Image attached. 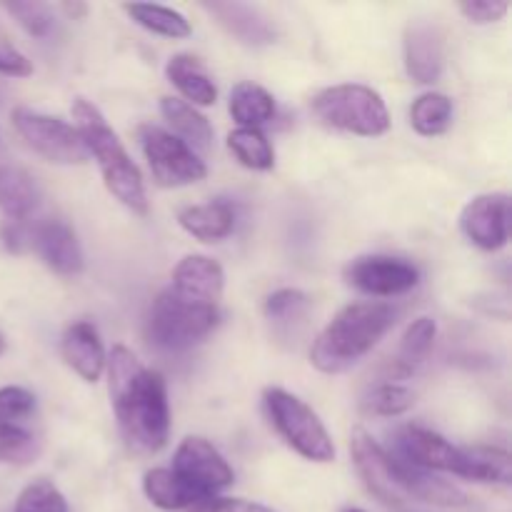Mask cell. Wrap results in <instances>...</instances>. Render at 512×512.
I'll return each instance as SVG.
<instances>
[{
  "instance_id": "8",
  "label": "cell",
  "mask_w": 512,
  "mask_h": 512,
  "mask_svg": "<svg viewBox=\"0 0 512 512\" xmlns=\"http://www.w3.org/2000/svg\"><path fill=\"white\" fill-rule=\"evenodd\" d=\"M138 140L153 180L160 188H183L208 175L200 155L183 140L175 138L170 130L158 128V125H140Z\"/></svg>"
},
{
  "instance_id": "40",
  "label": "cell",
  "mask_w": 512,
  "mask_h": 512,
  "mask_svg": "<svg viewBox=\"0 0 512 512\" xmlns=\"http://www.w3.org/2000/svg\"><path fill=\"white\" fill-rule=\"evenodd\" d=\"M5 348H8V343H5V335H3V333H0V355H3V353H5Z\"/></svg>"
},
{
  "instance_id": "10",
  "label": "cell",
  "mask_w": 512,
  "mask_h": 512,
  "mask_svg": "<svg viewBox=\"0 0 512 512\" xmlns=\"http://www.w3.org/2000/svg\"><path fill=\"white\" fill-rule=\"evenodd\" d=\"M388 453L415 465V468L430 470V473L440 470V473L470 480V460L465 448L448 443L443 435L420 428V425H403V428L395 430L393 450H388Z\"/></svg>"
},
{
  "instance_id": "37",
  "label": "cell",
  "mask_w": 512,
  "mask_h": 512,
  "mask_svg": "<svg viewBox=\"0 0 512 512\" xmlns=\"http://www.w3.org/2000/svg\"><path fill=\"white\" fill-rule=\"evenodd\" d=\"M510 5L503 3V0H463L460 3V13L470 20V23L488 25L498 23L508 15Z\"/></svg>"
},
{
  "instance_id": "16",
  "label": "cell",
  "mask_w": 512,
  "mask_h": 512,
  "mask_svg": "<svg viewBox=\"0 0 512 512\" xmlns=\"http://www.w3.org/2000/svg\"><path fill=\"white\" fill-rule=\"evenodd\" d=\"M225 273L218 260L208 255H188L173 270V290L180 298L200 305H218L223 298Z\"/></svg>"
},
{
  "instance_id": "19",
  "label": "cell",
  "mask_w": 512,
  "mask_h": 512,
  "mask_svg": "<svg viewBox=\"0 0 512 512\" xmlns=\"http://www.w3.org/2000/svg\"><path fill=\"white\" fill-rule=\"evenodd\" d=\"M435 335H438V325L433 318H418L408 325L403 340H400V350L385 368V383H395V380H405L418 370V365L428 358L433 350Z\"/></svg>"
},
{
  "instance_id": "24",
  "label": "cell",
  "mask_w": 512,
  "mask_h": 512,
  "mask_svg": "<svg viewBox=\"0 0 512 512\" xmlns=\"http://www.w3.org/2000/svg\"><path fill=\"white\" fill-rule=\"evenodd\" d=\"M230 115L238 128H260L275 115V98L253 80H240L230 90Z\"/></svg>"
},
{
  "instance_id": "15",
  "label": "cell",
  "mask_w": 512,
  "mask_h": 512,
  "mask_svg": "<svg viewBox=\"0 0 512 512\" xmlns=\"http://www.w3.org/2000/svg\"><path fill=\"white\" fill-rule=\"evenodd\" d=\"M405 70L413 83L430 85L443 75L445 38L443 30L430 20H410L403 35Z\"/></svg>"
},
{
  "instance_id": "30",
  "label": "cell",
  "mask_w": 512,
  "mask_h": 512,
  "mask_svg": "<svg viewBox=\"0 0 512 512\" xmlns=\"http://www.w3.org/2000/svg\"><path fill=\"white\" fill-rule=\"evenodd\" d=\"M470 460V480L473 483H500L508 485L512 480L510 455L490 445H473L465 448Z\"/></svg>"
},
{
  "instance_id": "38",
  "label": "cell",
  "mask_w": 512,
  "mask_h": 512,
  "mask_svg": "<svg viewBox=\"0 0 512 512\" xmlns=\"http://www.w3.org/2000/svg\"><path fill=\"white\" fill-rule=\"evenodd\" d=\"M188 512H275L273 508H265L260 503H250V500L240 498H210L205 503L195 505Z\"/></svg>"
},
{
  "instance_id": "36",
  "label": "cell",
  "mask_w": 512,
  "mask_h": 512,
  "mask_svg": "<svg viewBox=\"0 0 512 512\" xmlns=\"http://www.w3.org/2000/svg\"><path fill=\"white\" fill-rule=\"evenodd\" d=\"M0 75H8V78H28V75H33V63L15 48L13 40L8 38L3 28H0Z\"/></svg>"
},
{
  "instance_id": "28",
  "label": "cell",
  "mask_w": 512,
  "mask_h": 512,
  "mask_svg": "<svg viewBox=\"0 0 512 512\" xmlns=\"http://www.w3.org/2000/svg\"><path fill=\"white\" fill-rule=\"evenodd\" d=\"M228 150L243 168L273 170L275 150L260 128H235L228 135Z\"/></svg>"
},
{
  "instance_id": "6",
  "label": "cell",
  "mask_w": 512,
  "mask_h": 512,
  "mask_svg": "<svg viewBox=\"0 0 512 512\" xmlns=\"http://www.w3.org/2000/svg\"><path fill=\"white\" fill-rule=\"evenodd\" d=\"M220 323L218 305H200L180 298L173 290H163L150 305L145 335L160 350H188L208 338Z\"/></svg>"
},
{
  "instance_id": "14",
  "label": "cell",
  "mask_w": 512,
  "mask_h": 512,
  "mask_svg": "<svg viewBox=\"0 0 512 512\" xmlns=\"http://www.w3.org/2000/svg\"><path fill=\"white\" fill-rule=\"evenodd\" d=\"M28 245L53 273L63 275V278L83 273V248H80L75 230L65 220H40L33 230H28Z\"/></svg>"
},
{
  "instance_id": "17",
  "label": "cell",
  "mask_w": 512,
  "mask_h": 512,
  "mask_svg": "<svg viewBox=\"0 0 512 512\" xmlns=\"http://www.w3.org/2000/svg\"><path fill=\"white\" fill-rule=\"evenodd\" d=\"M60 353L68 368L78 373L85 383H98L100 375L105 373V355L103 340H100L98 330L88 320H78V323L68 325L60 340Z\"/></svg>"
},
{
  "instance_id": "2",
  "label": "cell",
  "mask_w": 512,
  "mask_h": 512,
  "mask_svg": "<svg viewBox=\"0 0 512 512\" xmlns=\"http://www.w3.org/2000/svg\"><path fill=\"white\" fill-rule=\"evenodd\" d=\"M350 455L358 468L360 478L368 490L378 495L383 503H403V500H420V503L438 505V508H465L470 503L468 495L458 485L438 478L435 473L405 460L375 443L365 430H353L350 438Z\"/></svg>"
},
{
  "instance_id": "11",
  "label": "cell",
  "mask_w": 512,
  "mask_h": 512,
  "mask_svg": "<svg viewBox=\"0 0 512 512\" xmlns=\"http://www.w3.org/2000/svg\"><path fill=\"white\" fill-rule=\"evenodd\" d=\"M173 470L200 500L218 498L220 490L230 488L235 480L233 468L228 460L213 448L205 438L190 435L178 445L173 458Z\"/></svg>"
},
{
  "instance_id": "29",
  "label": "cell",
  "mask_w": 512,
  "mask_h": 512,
  "mask_svg": "<svg viewBox=\"0 0 512 512\" xmlns=\"http://www.w3.org/2000/svg\"><path fill=\"white\" fill-rule=\"evenodd\" d=\"M413 390L398 383H380L360 400V410L368 418H398L405 410L413 408Z\"/></svg>"
},
{
  "instance_id": "12",
  "label": "cell",
  "mask_w": 512,
  "mask_h": 512,
  "mask_svg": "<svg viewBox=\"0 0 512 512\" xmlns=\"http://www.w3.org/2000/svg\"><path fill=\"white\" fill-rule=\"evenodd\" d=\"M345 283L375 298H393L418 288L420 270L403 258L363 255L345 268Z\"/></svg>"
},
{
  "instance_id": "26",
  "label": "cell",
  "mask_w": 512,
  "mask_h": 512,
  "mask_svg": "<svg viewBox=\"0 0 512 512\" xmlns=\"http://www.w3.org/2000/svg\"><path fill=\"white\" fill-rule=\"evenodd\" d=\"M125 13L153 35H163V38H188L190 35V23L183 13L173 8H165V5H150V3H125Z\"/></svg>"
},
{
  "instance_id": "23",
  "label": "cell",
  "mask_w": 512,
  "mask_h": 512,
  "mask_svg": "<svg viewBox=\"0 0 512 512\" xmlns=\"http://www.w3.org/2000/svg\"><path fill=\"white\" fill-rule=\"evenodd\" d=\"M160 113H163L165 123L175 130V138L183 140L188 148L195 150H210L213 145V128H210L208 118L193 108L190 103L180 98H160Z\"/></svg>"
},
{
  "instance_id": "33",
  "label": "cell",
  "mask_w": 512,
  "mask_h": 512,
  "mask_svg": "<svg viewBox=\"0 0 512 512\" xmlns=\"http://www.w3.org/2000/svg\"><path fill=\"white\" fill-rule=\"evenodd\" d=\"M38 453L33 433L20 425H0V463H28Z\"/></svg>"
},
{
  "instance_id": "34",
  "label": "cell",
  "mask_w": 512,
  "mask_h": 512,
  "mask_svg": "<svg viewBox=\"0 0 512 512\" xmlns=\"http://www.w3.org/2000/svg\"><path fill=\"white\" fill-rule=\"evenodd\" d=\"M5 10L18 20L33 38H48L53 30V10L45 3H5Z\"/></svg>"
},
{
  "instance_id": "35",
  "label": "cell",
  "mask_w": 512,
  "mask_h": 512,
  "mask_svg": "<svg viewBox=\"0 0 512 512\" xmlns=\"http://www.w3.org/2000/svg\"><path fill=\"white\" fill-rule=\"evenodd\" d=\"M35 413V395L30 390L8 385L0 388V425H20Z\"/></svg>"
},
{
  "instance_id": "13",
  "label": "cell",
  "mask_w": 512,
  "mask_h": 512,
  "mask_svg": "<svg viewBox=\"0 0 512 512\" xmlns=\"http://www.w3.org/2000/svg\"><path fill=\"white\" fill-rule=\"evenodd\" d=\"M460 228L480 250H500L510 238V198L505 193L478 195L463 208Z\"/></svg>"
},
{
  "instance_id": "41",
  "label": "cell",
  "mask_w": 512,
  "mask_h": 512,
  "mask_svg": "<svg viewBox=\"0 0 512 512\" xmlns=\"http://www.w3.org/2000/svg\"><path fill=\"white\" fill-rule=\"evenodd\" d=\"M343 512H365V510H358V508H348V510H343Z\"/></svg>"
},
{
  "instance_id": "18",
  "label": "cell",
  "mask_w": 512,
  "mask_h": 512,
  "mask_svg": "<svg viewBox=\"0 0 512 512\" xmlns=\"http://www.w3.org/2000/svg\"><path fill=\"white\" fill-rule=\"evenodd\" d=\"M40 203V188L25 168L0 160V213L10 223L28 218Z\"/></svg>"
},
{
  "instance_id": "9",
  "label": "cell",
  "mask_w": 512,
  "mask_h": 512,
  "mask_svg": "<svg viewBox=\"0 0 512 512\" xmlns=\"http://www.w3.org/2000/svg\"><path fill=\"white\" fill-rule=\"evenodd\" d=\"M13 128L25 140L30 150L55 165H83L88 163V148L80 138L78 128L53 115L38 113L30 108L13 110Z\"/></svg>"
},
{
  "instance_id": "22",
  "label": "cell",
  "mask_w": 512,
  "mask_h": 512,
  "mask_svg": "<svg viewBox=\"0 0 512 512\" xmlns=\"http://www.w3.org/2000/svg\"><path fill=\"white\" fill-rule=\"evenodd\" d=\"M165 75L180 90V95L193 103V108L195 105L208 108V105H215V100H218V88H215L213 78H210L205 65L195 55H173L168 60V65H165Z\"/></svg>"
},
{
  "instance_id": "1",
  "label": "cell",
  "mask_w": 512,
  "mask_h": 512,
  "mask_svg": "<svg viewBox=\"0 0 512 512\" xmlns=\"http://www.w3.org/2000/svg\"><path fill=\"white\" fill-rule=\"evenodd\" d=\"M105 368L115 418L128 450L140 458L160 453L170 435V405L163 375L145 368L125 345H115Z\"/></svg>"
},
{
  "instance_id": "31",
  "label": "cell",
  "mask_w": 512,
  "mask_h": 512,
  "mask_svg": "<svg viewBox=\"0 0 512 512\" xmlns=\"http://www.w3.org/2000/svg\"><path fill=\"white\" fill-rule=\"evenodd\" d=\"M308 310H310V298L303 293V290H295V288L275 290V293L265 300V318H268L275 328L290 330V325L300 323Z\"/></svg>"
},
{
  "instance_id": "39",
  "label": "cell",
  "mask_w": 512,
  "mask_h": 512,
  "mask_svg": "<svg viewBox=\"0 0 512 512\" xmlns=\"http://www.w3.org/2000/svg\"><path fill=\"white\" fill-rule=\"evenodd\" d=\"M85 5H65V13H70V15H85Z\"/></svg>"
},
{
  "instance_id": "21",
  "label": "cell",
  "mask_w": 512,
  "mask_h": 512,
  "mask_svg": "<svg viewBox=\"0 0 512 512\" xmlns=\"http://www.w3.org/2000/svg\"><path fill=\"white\" fill-rule=\"evenodd\" d=\"M178 223L200 243H220L235 230V210L225 200L188 205L178 213Z\"/></svg>"
},
{
  "instance_id": "25",
  "label": "cell",
  "mask_w": 512,
  "mask_h": 512,
  "mask_svg": "<svg viewBox=\"0 0 512 512\" xmlns=\"http://www.w3.org/2000/svg\"><path fill=\"white\" fill-rule=\"evenodd\" d=\"M143 493L160 510H190L203 500L178 478L170 468H153L143 478Z\"/></svg>"
},
{
  "instance_id": "7",
  "label": "cell",
  "mask_w": 512,
  "mask_h": 512,
  "mask_svg": "<svg viewBox=\"0 0 512 512\" xmlns=\"http://www.w3.org/2000/svg\"><path fill=\"white\" fill-rule=\"evenodd\" d=\"M265 413L275 433L310 463H333L335 445L313 408L283 388H268L263 395Z\"/></svg>"
},
{
  "instance_id": "20",
  "label": "cell",
  "mask_w": 512,
  "mask_h": 512,
  "mask_svg": "<svg viewBox=\"0 0 512 512\" xmlns=\"http://www.w3.org/2000/svg\"><path fill=\"white\" fill-rule=\"evenodd\" d=\"M205 10L218 18L230 35L245 45H268L275 40V28L260 10L243 3H205Z\"/></svg>"
},
{
  "instance_id": "5",
  "label": "cell",
  "mask_w": 512,
  "mask_h": 512,
  "mask_svg": "<svg viewBox=\"0 0 512 512\" xmlns=\"http://www.w3.org/2000/svg\"><path fill=\"white\" fill-rule=\"evenodd\" d=\"M310 110L323 125L360 138H378L390 130V113L378 90L360 83L325 88L310 100Z\"/></svg>"
},
{
  "instance_id": "27",
  "label": "cell",
  "mask_w": 512,
  "mask_h": 512,
  "mask_svg": "<svg viewBox=\"0 0 512 512\" xmlns=\"http://www.w3.org/2000/svg\"><path fill=\"white\" fill-rule=\"evenodd\" d=\"M453 123V100L445 93H423L410 105V125L425 138L443 135Z\"/></svg>"
},
{
  "instance_id": "32",
  "label": "cell",
  "mask_w": 512,
  "mask_h": 512,
  "mask_svg": "<svg viewBox=\"0 0 512 512\" xmlns=\"http://www.w3.org/2000/svg\"><path fill=\"white\" fill-rule=\"evenodd\" d=\"M13 512H68V503L50 480L40 478L25 485L23 493L15 500Z\"/></svg>"
},
{
  "instance_id": "4",
  "label": "cell",
  "mask_w": 512,
  "mask_h": 512,
  "mask_svg": "<svg viewBox=\"0 0 512 512\" xmlns=\"http://www.w3.org/2000/svg\"><path fill=\"white\" fill-rule=\"evenodd\" d=\"M73 118L75 128H78L80 138H83L88 155L98 160L100 175L108 188V193L115 200L125 205L133 213L145 215L148 213V195H145L143 175H140L138 165L123 148L115 130L110 128L108 120L103 118L98 108L88 100L78 98L73 103Z\"/></svg>"
},
{
  "instance_id": "3",
  "label": "cell",
  "mask_w": 512,
  "mask_h": 512,
  "mask_svg": "<svg viewBox=\"0 0 512 512\" xmlns=\"http://www.w3.org/2000/svg\"><path fill=\"white\" fill-rule=\"evenodd\" d=\"M395 310L388 303H350L320 330L310 363L325 375H338L365 358L393 328Z\"/></svg>"
}]
</instances>
